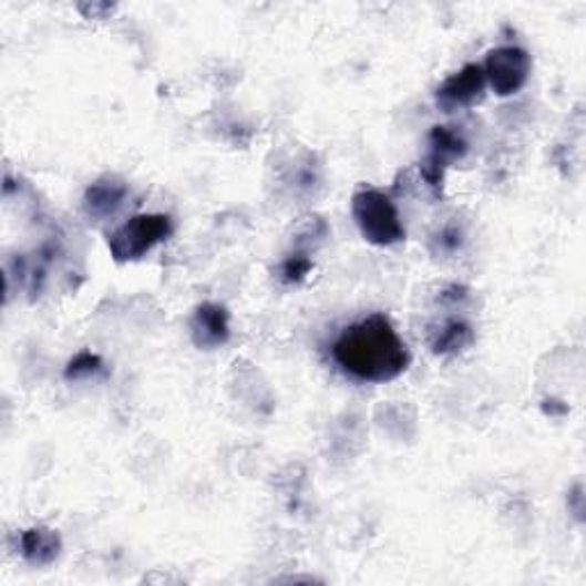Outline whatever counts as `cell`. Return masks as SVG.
<instances>
[{"instance_id": "obj_11", "label": "cell", "mask_w": 586, "mask_h": 586, "mask_svg": "<svg viewBox=\"0 0 586 586\" xmlns=\"http://www.w3.org/2000/svg\"><path fill=\"white\" fill-rule=\"evenodd\" d=\"M103 371V360L90 351L79 353L64 369L66 381H81V378H90Z\"/></svg>"}, {"instance_id": "obj_13", "label": "cell", "mask_w": 586, "mask_h": 586, "mask_svg": "<svg viewBox=\"0 0 586 586\" xmlns=\"http://www.w3.org/2000/svg\"><path fill=\"white\" fill-rule=\"evenodd\" d=\"M438 244H440L442 253H456L463 244V236L456 227H444L438 236Z\"/></svg>"}, {"instance_id": "obj_6", "label": "cell", "mask_w": 586, "mask_h": 586, "mask_svg": "<svg viewBox=\"0 0 586 586\" xmlns=\"http://www.w3.org/2000/svg\"><path fill=\"white\" fill-rule=\"evenodd\" d=\"M486 76H484V66L481 64H465L461 72L452 74L446 79L438 92H435V101L438 106L444 113H454V111H463V109H472L474 103H479L484 99L486 92Z\"/></svg>"}, {"instance_id": "obj_5", "label": "cell", "mask_w": 586, "mask_h": 586, "mask_svg": "<svg viewBox=\"0 0 586 586\" xmlns=\"http://www.w3.org/2000/svg\"><path fill=\"white\" fill-rule=\"evenodd\" d=\"M465 152H467V143L459 133H454L452 128H446V126H433V131L429 135V152L420 165L424 182L433 191H440L446 167H450L454 161L463 158Z\"/></svg>"}, {"instance_id": "obj_3", "label": "cell", "mask_w": 586, "mask_h": 586, "mask_svg": "<svg viewBox=\"0 0 586 586\" xmlns=\"http://www.w3.org/2000/svg\"><path fill=\"white\" fill-rule=\"evenodd\" d=\"M172 234V220L165 214H141L111 234L109 248L117 264L145 257Z\"/></svg>"}, {"instance_id": "obj_12", "label": "cell", "mask_w": 586, "mask_h": 586, "mask_svg": "<svg viewBox=\"0 0 586 586\" xmlns=\"http://www.w3.org/2000/svg\"><path fill=\"white\" fill-rule=\"evenodd\" d=\"M309 270H312V261H309L305 255H291V257L282 264V268H280L282 280H285L287 285H296V282L305 280V275H307Z\"/></svg>"}, {"instance_id": "obj_4", "label": "cell", "mask_w": 586, "mask_h": 586, "mask_svg": "<svg viewBox=\"0 0 586 586\" xmlns=\"http://www.w3.org/2000/svg\"><path fill=\"white\" fill-rule=\"evenodd\" d=\"M484 76L495 94L508 96L521 92L532 74V58L521 47H500L486 55Z\"/></svg>"}, {"instance_id": "obj_10", "label": "cell", "mask_w": 586, "mask_h": 586, "mask_svg": "<svg viewBox=\"0 0 586 586\" xmlns=\"http://www.w3.org/2000/svg\"><path fill=\"white\" fill-rule=\"evenodd\" d=\"M474 339L470 323L461 321V319H452L446 321L433 337H431V351L435 356H452L463 351L465 347H470Z\"/></svg>"}, {"instance_id": "obj_8", "label": "cell", "mask_w": 586, "mask_h": 586, "mask_svg": "<svg viewBox=\"0 0 586 586\" xmlns=\"http://www.w3.org/2000/svg\"><path fill=\"white\" fill-rule=\"evenodd\" d=\"M62 541L53 530L32 527L21 534V555L32 566H49L58 559Z\"/></svg>"}, {"instance_id": "obj_2", "label": "cell", "mask_w": 586, "mask_h": 586, "mask_svg": "<svg viewBox=\"0 0 586 586\" xmlns=\"http://www.w3.org/2000/svg\"><path fill=\"white\" fill-rule=\"evenodd\" d=\"M351 212L364 240L373 246H394L405 238V227L399 218L394 202L376 188H362L353 195Z\"/></svg>"}, {"instance_id": "obj_1", "label": "cell", "mask_w": 586, "mask_h": 586, "mask_svg": "<svg viewBox=\"0 0 586 586\" xmlns=\"http://www.w3.org/2000/svg\"><path fill=\"white\" fill-rule=\"evenodd\" d=\"M332 358L341 371L364 383H388L399 378L410 353L385 315H371L343 330L332 343Z\"/></svg>"}, {"instance_id": "obj_7", "label": "cell", "mask_w": 586, "mask_h": 586, "mask_svg": "<svg viewBox=\"0 0 586 586\" xmlns=\"http://www.w3.org/2000/svg\"><path fill=\"white\" fill-rule=\"evenodd\" d=\"M191 337L197 349H218L229 339V315L218 302H202L191 319Z\"/></svg>"}, {"instance_id": "obj_9", "label": "cell", "mask_w": 586, "mask_h": 586, "mask_svg": "<svg viewBox=\"0 0 586 586\" xmlns=\"http://www.w3.org/2000/svg\"><path fill=\"white\" fill-rule=\"evenodd\" d=\"M128 191L117 179H99L85 193V209L94 218H109L124 204Z\"/></svg>"}]
</instances>
